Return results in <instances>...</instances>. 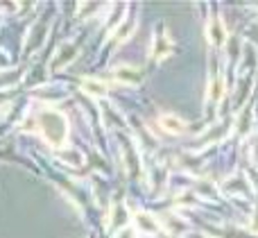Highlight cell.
Listing matches in <instances>:
<instances>
[{
    "label": "cell",
    "mask_w": 258,
    "mask_h": 238,
    "mask_svg": "<svg viewBox=\"0 0 258 238\" xmlns=\"http://www.w3.org/2000/svg\"><path fill=\"white\" fill-rule=\"evenodd\" d=\"M82 89H84V93H89L91 98H104V95L109 93L107 84L95 80V77H84V80H82Z\"/></svg>",
    "instance_id": "9c48e42d"
},
{
    "label": "cell",
    "mask_w": 258,
    "mask_h": 238,
    "mask_svg": "<svg viewBox=\"0 0 258 238\" xmlns=\"http://www.w3.org/2000/svg\"><path fill=\"white\" fill-rule=\"evenodd\" d=\"M159 222H161V229L170 231L172 236H181L183 231L188 229V220H183V218L177 216V213H165Z\"/></svg>",
    "instance_id": "5b68a950"
},
{
    "label": "cell",
    "mask_w": 258,
    "mask_h": 238,
    "mask_svg": "<svg viewBox=\"0 0 258 238\" xmlns=\"http://www.w3.org/2000/svg\"><path fill=\"white\" fill-rule=\"evenodd\" d=\"M39 123H41L39 125L41 136H43L50 145H63L66 143L68 123L59 111H54V109H43L41 116H39Z\"/></svg>",
    "instance_id": "6da1fadb"
},
{
    "label": "cell",
    "mask_w": 258,
    "mask_h": 238,
    "mask_svg": "<svg viewBox=\"0 0 258 238\" xmlns=\"http://www.w3.org/2000/svg\"><path fill=\"white\" fill-rule=\"evenodd\" d=\"M206 36H209V43L213 45V48H222L229 41V32L220 16H213L209 21V25H206Z\"/></svg>",
    "instance_id": "7a4b0ae2"
},
{
    "label": "cell",
    "mask_w": 258,
    "mask_h": 238,
    "mask_svg": "<svg viewBox=\"0 0 258 238\" xmlns=\"http://www.w3.org/2000/svg\"><path fill=\"white\" fill-rule=\"evenodd\" d=\"M113 80L120 82V84H127V86H136L143 82V73L134 66H118L113 71Z\"/></svg>",
    "instance_id": "8992f818"
},
{
    "label": "cell",
    "mask_w": 258,
    "mask_h": 238,
    "mask_svg": "<svg viewBox=\"0 0 258 238\" xmlns=\"http://www.w3.org/2000/svg\"><path fill=\"white\" fill-rule=\"evenodd\" d=\"M134 225H136V231H141V234H150V236L163 231L161 229L159 218H154L152 213H136V216H134Z\"/></svg>",
    "instance_id": "277c9868"
},
{
    "label": "cell",
    "mask_w": 258,
    "mask_h": 238,
    "mask_svg": "<svg viewBox=\"0 0 258 238\" xmlns=\"http://www.w3.org/2000/svg\"><path fill=\"white\" fill-rule=\"evenodd\" d=\"M233 130H236V134H240V136L249 134V132H251V107L240 109L236 123H233Z\"/></svg>",
    "instance_id": "8fae6325"
},
{
    "label": "cell",
    "mask_w": 258,
    "mask_h": 238,
    "mask_svg": "<svg viewBox=\"0 0 258 238\" xmlns=\"http://www.w3.org/2000/svg\"><path fill=\"white\" fill-rule=\"evenodd\" d=\"M134 30H136V21H134V18H129V21L120 23V25L116 27V41H118V43L127 41L129 36H132V32H134Z\"/></svg>",
    "instance_id": "9a60e30c"
},
{
    "label": "cell",
    "mask_w": 258,
    "mask_h": 238,
    "mask_svg": "<svg viewBox=\"0 0 258 238\" xmlns=\"http://www.w3.org/2000/svg\"><path fill=\"white\" fill-rule=\"evenodd\" d=\"M116 238H138V231H136V227H122L116 234Z\"/></svg>",
    "instance_id": "e0dca14e"
},
{
    "label": "cell",
    "mask_w": 258,
    "mask_h": 238,
    "mask_svg": "<svg viewBox=\"0 0 258 238\" xmlns=\"http://www.w3.org/2000/svg\"><path fill=\"white\" fill-rule=\"evenodd\" d=\"M222 95H224V77H222V73H215L209 82V95H206V100H209V104H218L222 100Z\"/></svg>",
    "instance_id": "ba28073f"
},
{
    "label": "cell",
    "mask_w": 258,
    "mask_h": 238,
    "mask_svg": "<svg viewBox=\"0 0 258 238\" xmlns=\"http://www.w3.org/2000/svg\"><path fill=\"white\" fill-rule=\"evenodd\" d=\"M227 134H229V125H227V123H222V125L209 127V130H206V134H204V139H202V141H206V143H209V141H222Z\"/></svg>",
    "instance_id": "5bb4252c"
},
{
    "label": "cell",
    "mask_w": 258,
    "mask_h": 238,
    "mask_svg": "<svg viewBox=\"0 0 258 238\" xmlns=\"http://www.w3.org/2000/svg\"><path fill=\"white\" fill-rule=\"evenodd\" d=\"M224 191H229L231 195H249L251 189H249V182H247L242 175H238V177H231V180L227 182Z\"/></svg>",
    "instance_id": "7c38bea8"
},
{
    "label": "cell",
    "mask_w": 258,
    "mask_h": 238,
    "mask_svg": "<svg viewBox=\"0 0 258 238\" xmlns=\"http://www.w3.org/2000/svg\"><path fill=\"white\" fill-rule=\"evenodd\" d=\"M152 52H154V59L156 62H161L163 57H168L170 52H172V41H170L168 34H156L154 36V48H152Z\"/></svg>",
    "instance_id": "30bf717a"
},
{
    "label": "cell",
    "mask_w": 258,
    "mask_h": 238,
    "mask_svg": "<svg viewBox=\"0 0 258 238\" xmlns=\"http://www.w3.org/2000/svg\"><path fill=\"white\" fill-rule=\"evenodd\" d=\"M159 125L163 127L168 134H183V132L188 130L186 127V121L179 116H174V113H163V116L159 118Z\"/></svg>",
    "instance_id": "52a82bcc"
},
{
    "label": "cell",
    "mask_w": 258,
    "mask_h": 238,
    "mask_svg": "<svg viewBox=\"0 0 258 238\" xmlns=\"http://www.w3.org/2000/svg\"><path fill=\"white\" fill-rule=\"evenodd\" d=\"M59 157L66 163H71V166H82V163H84V154L75 148H63L61 152H59Z\"/></svg>",
    "instance_id": "4fadbf2b"
},
{
    "label": "cell",
    "mask_w": 258,
    "mask_h": 238,
    "mask_svg": "<svg viewBox=\"0 0 258 238\" xmlns=\"http://www.w3.org/2000/svg\"><path fill=\"white\" fill-rule=\"evenodd\" d=\"M195 193L200 195V198H206V200H209V198H213V195H215V186L211 184V182H206V180H200V182L195 184Z\"/></svg>",
    "instance_id": "2e32d148"
},
{
    "label": "cell",
    "mask_w": 258,
    "mask_h": 238,
    "mask_svg": "<svg viewBox=\"0 0 258 238\" xmlns=\"http://www.w3.org/2000/svg\"><path fill=\"white\" fill-rule=\"evenodd\" d=\"M77 50H80V48H77V43H73V41H66V43H61V48H59V52L54 54L50 68H52V71H57V68L68 66V64H71L73 59L77 57Z\"/></svg>",
    "instance_id": "3957f363"
},
{
    "label": "cell",
    "mask_w": 258,
    "mask_h": 238,
    "mask_svg": "<svg viewBox=\"0 0 258 238\" xmlns=\"http://www.w3.org/2000/svg\"><path fill=\"white\" fill-rule=\"evenodd\" d=\"M249 229L254 231V234H258V209L254 211V216H251V220H249Z\"/></svg>",
    "instance_id": "ac0fdd59"
}]
</instances>
